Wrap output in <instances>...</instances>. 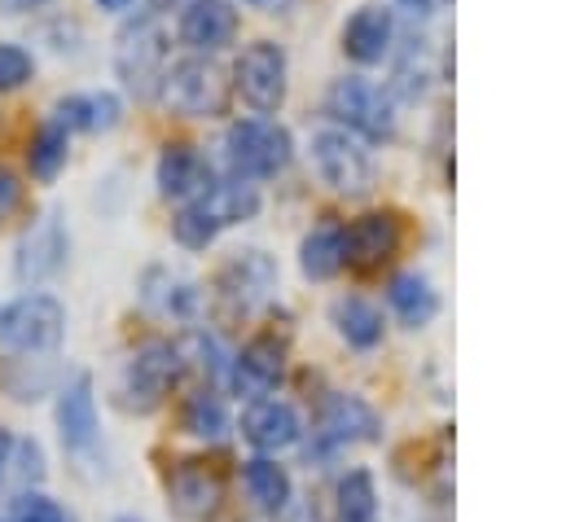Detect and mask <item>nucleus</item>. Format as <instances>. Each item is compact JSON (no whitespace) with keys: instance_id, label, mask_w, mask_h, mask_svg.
I'll list each match as a JSON object with an SVG mask.
<instances>
[{"instance_id":"6","label":"nucleus","mask_w":562,"mask_h":522,"mask_svg":"<svg viewBox=\"0 0 562 522\" xmlns=\"http://www.w3.org/2000/svg\"><path fill=\"white\" fill-rule=\"evenodd\" d=\"M184 373V351L176 342H145L136 347V355L127 360V373H123V395L132 408H154L171 395V386L180 382Z\"/></svg>"},{"instance_id":"12","label":"nucleus","mask_w":562,"mask_h":522,"mask_svg":"<svg viewBox=\"0 0 562 522\" xmlns=\"http://www.w3.org/2000/svg\"><path fill=\"white\" fill-rule=\"evenodd\" d=\"M241 434H246L250 447H259V452L268 456V452L294 447L303 430H299V412H294L285 399L263 395V399H250V404H246V412H241Z\"/></svg>"},{"instance_id":"5","label":"nucleus","mask_w":562,"mask_h":522,"mask_svg":"<svg viewBox=\"0 0 562 522\" xmlns=\"http://www.w3.org/2000/svg\"><path fill=\"white\" fill-rule=\"evenodd\" d=\"M312 167H316V175L334 193H347V197L369 193V184H373V158H369V149L351 132H342V127H321L312 136Z\"/></svg>"},{"instance_id":"20","label":"nucleus","mask_w":562,"mask_h":522,"mask_svg":"<svg viewBox=\"0 0 562 522\" xmlns=\"http://www.w3.org/2000/svg\"><path fill=\"white\" fill-rule=\"evenodd\" d=\"M241 487H246V496L255 500V509L268 513V518L285 513V509H290V496H294L285 465H277L272 456H250V461H241Z\"/></svg>"},{"instance_id":"29","label":"nucleus","mask_w":562,"mask_h":522,"mask_svg":"<svg viewBox=\"0 0 562 522\" xmlns=\"http://www.w3.org/2000/svg\"><path fill=\"white\" fill-rule=\"evenodd\" d=\"M171 232H176V241H180L184 250H206V246L220 237V224H215V215H211L202 202H184V206L176 211V219H171Z\"/></svg>"},{"instance_id":"37","label":"nucleus","mask_w":562,"mask_h":522,"mask_svg":"<svg viewBox=\"0 0 562 522\" xmlns=\"http://www.w3.org/2000/svg\"><path fill=\"white\" fill-rule=\"evenodd\" d=\"M250 4H272V0H250Z\"/></svg>"},{"instance_id":"22","label":"nucleus","mask_w":562,"mask_h":522,"mask_svg":"<svg viewBox=\"0 0 562 522\" xmlns=\"http://www.w3.org/2000/svg\"><path fill=\"white\" fill-rule=\"evenodd\" d=\"M334 325H338L342 342L356 347V351H369V347L382 342V311L360 294H347V298L334 303Z\"/></svg>"},{"instance_id":"31","label":"nucleus","mask_w":562,"mask_h":522,"mask_svg":"<svg viewBox=\"0 0 562 522\" xmlns=\"http://www.w3.org/2000/svg\"><path fill=\"white\" fill-rule=\"evenodd\" d=\"M13 522H70V518L61 513L57 500H48V496H40V491H26V496H18Z\"/></svg>"},{"instance_id":"30","label":"nucleus","mask_w":562,"mask_h":522,"mask_svg":"<svg viewBox=\"0 0 562 522\" xmlns=\"http://www.w3.org/2000/svg\"><path fill=\"white\" fill-rule=\"evenodd\" d=\"M31 70H35V61H31L26 48H18V44H0V92L22 88V83L31 79Z\"/></svg>"},{"instance_id":"2","label":"nucleus","mask_w":562,"mask_h":522,"mask_svg":"<svg viewBox=\"0 0 562 522\" xmlns=\"http://www.w3.org/2000/svg\"><path fill=\"white\" fill-rule=\"evenodd\" d=\"M325 110L334 123H342V132L351 136H369V140H386L395 132V114H391V97L360 79V75H342L329 83V97H325Z\"/></svg>"},{"instance_id":"28","label":"nucleus","mask_w":562,"mask_h":522,"mask_svg":"<svg viewBox=\"0 0 562 522\" xmlns=\"http://www.w3.org/2000/svg\"><path fill=\"white\" fill-rule=\"evenodd\" d=\"M26 162H31V175H35V180H53V175L66 167V127L48 118V123L31 136Z\"/></svg>"},{"instance_id":"10","label":"nucleus","mask_w":562,"mask_h":522,"mask_svg":"<svg viewBox=\"0 0 562 522\" xmlns=\"http://www.w3.org/2000/svg\"><path fill=\"white\" fill-rule=\"evenodd\" d=\"M272 285H277V263H272L263 250H237V254L224 263V272H220V294H224V303L237 307V311L259 307V303L272 294Z\"/></svg>"},{"instance_id":"8","label":"nucleus","mask_w":562,"mask_h":522,"mask_svg":"<svg viewBox=\"0 0 562 522\" xmlns=\"http://www.w3.org/2000/svg\"><path fill=\"white\" fill-rule=\"evenodd\" d=\"M162 57H167V39H162L158 13H145L132 26H123L114 66H119V79L132 92H145L154 79H162Z\"/></svg>"},{"instance_id":"1","label":"nucleus","mask_w":562,"mask_h":522,"mask_svg":"<svg viewBox=\"0 0 562 522\" xmlns=\"http://www.w3.org/2000/svg\"><path fill=\"white\" fill-rule=\"evenodd\" d=\"M158 97L171 114L184 118H215L228 105V79L220 70V61L211 57H180L162 70L158 79Z\"/></svg>"},{"instance_id":"35","label":"nucleus","mask_w":562,"mask_h":522,"mask_svg":"<svg viewBox=\"0 0 562 522\" xmlns=\"http://www.w3.org/2000/svg\"><path fill=\"white\" fill-rule=\"evenodd\" d=\"M35 4H44V0H0L4 13H26V9H35Z\"/></svg>"},{"instance_id":"25","label":"nucleus","mask_w":562,"mask_h":522,"mask_svg":"<svg viewBox=\"0 0 562 522\" xmlns=\"http://www.w3.org/2000/svg\"><path fill=\"white\" fill-rule=\"evenodd\" d=\"M53 123H61L66 132L70 127H79V132H105V127L119 123V97H110V92L66 97V101H57V118Z\"/></svg>"},{"instance_id":"34","label":"nucleus","mask_w":562,"mask_h":522,"mask_svg":"<svg viewBox=\"0 0 562 522\" xmlns=\"http://www.w3.org/2000/svg\"><path fill=\"white\" fill-rule=\"evenodd\" d=\"M9 452H13V434L0 430V478H4V469H9Z\"/></svg>"},{"instance_id":"16","label":"nucleus","mask_w":562,"mask_h":522,"mask_svg":"<svg viewBox=\"0 0 562 522\" xmlns=\"http://www.w3.org/2000/svg\"><path fill=\"white\" fill-rule=\"evenodd\" d=\"M391 39H395V18H391V9H382V4H360V9L347 18V26H342V48H347V57L360 61V66L382 61V57L391 53Z\"/></svg>"},{"instance_id":"14","label":"nucleus","mask_w":562,"mask_h":522,"mask_svg":"<svg viewBox=\"0 0 562 522\" xmlns=\"http://www.w3.org/2000/svg\"><path fill=\"white\" fill-rule=\"evenodd\" d=\"M321 439L329 447L373 443V439H382V421H378V412L360 395H329L321 404Z\"/></svg>"},{"instance_id":"39","label":"nucleus","mask_w":562,"mask_h":522,"mask_svg":"<svg viewBox=\"0 0 562 522\" xmlns=\"http://www.w3.org/2000/svg\"><path fill=\"white\" fill-rule=\"evenodd\" d=\"M0 522H4V518H0Z\"/></svg>"},{"instance_id":"13","label":"nucleus","mask_w":562,"mask_h":522,"mask_svg":"<svg viewBox=\"0 0 562 522\" xmlns=\"http://www.w3.org/2000/svg\"><path fill=\"white\" fill-rule=\"evenodd\" d=\"M61 263H66V228H61V219L48 211V215H40V219L22 232L13 272H18L22 281H44V276H53Z\"/></svg>"},{"instance_id":"26","label":"nucleus","mask_w":562,"mask_h":522,"mask_svg":"<svg viewBox=\"0 0 562 522\" xmlns=\"http://www.w3.org/2000/svg\"><path fill=\"white\" fill-rule=\"evenodd\" d=\"M303 272L312 281H329L334 272H342V224H321L303 237Z\"/></svg>"},{"instance_id":"33","label":"nucleus","mask_w":562,"mask_h":522,"mask_svg":"<svg viewBox=\"0 0 562 522\" xmlns=\"http://www.w3.org/2000/svg\"><path fill=\"white\" fill-rule=\"evenodd\" d=\"M400 4H404L408 13H422V18H430V13H439L448 0H400Z\"/></svg>"},{"instance_id":"24","label":"nucleus","mask_w":562,"mask_h":522,"mask_svg":"<svg viewBox=\"0 0 562 522\" xmlns=\"http://www.w3.org/2000/svg\"><path fill=\"white\" fill-rule=\"evenodd\" d=\"M334 522H378V487L369 469H347L334 487Z\"/></svg>"},{"instance_id":"19","label":"nucleus","mask_w":562,"mask_h":522,"mask_svg":"<svg viewBox=\"0 0 562 522\" xmlns=\"http://www.w3.org/2000/svg\"><path fill=\"white\" fill-rule=\"evenodd\" d=\"M167 496H171V504H176L180 513L202 518V513H211V509L220 504V496H224L220 469L206 465V461H180V465L171 469V478H167Z\"/></svg>"},{"instance_id":"38","label":"nucleus","mask_w":562,"mask_h":522,"mask_svg":"<svg viewBox=\"0 0 562 522\" xmlns=\"http://www.w3.org/2000/svg\"><path fill=\"white\" fill-rule=\"evenodd\" d=\"M119 522H136V518H119Z\"/></svg>"},{"instance_id":"18","label":"nucleus","mask_w":562,"mask_h":522,"mask_svg":"<svg viewBox=\"0 0 562 522\" xmlns=\"http://www.w3.org/2000/svg\"><path fill=\"white\" fill-rule=\"evenodd\" d=\"M57 430H61V443L70 452H88L97 443V399H92V377L88 373L70 377V386L61 390V399H57Z\"/></svg>"},{"instance_id":"23","label":"nucleus","mask_w":562,"mask_h":522,"mask_svg":"<svg viewBox=\"0 0 562 522\" xmlns=\"http://www.w3.org/2000/svg\"><path fill=\"white\" fill-rule=\"evenodd\" d=\"M198 202L215 215L220 228H224V224H241V219H250V215L259 211V193H255V184H246L241 175H233V180H211V189H206Z\"/></svg>"},{"instance_id":"3","label":"nucleus","mask_w":562,"mask_h":522,"mask_svg":"<svg viewBox=\"0 0 562 522\" xmlns=\"http://www.w3.org/2000/svg\"><path fill=\"white\" fill-rule=\"evenodd\" d=\"M224 149H228V167L241 180H263L290 162V132L272 118H237L224 136Z\"/></svg>"},{"instance_id":"4","label":"nucleus","mask_w":562,"mask_h":522,"mask_svg":"<svg viewBox=\"0 0 562 522\" xmlns=\"http://www.w3.org/2000/svg\"><path fill=\"white\" fill-rule=\"evenodd\" d=\"M66 338V307L53 294H22L0 307V347L9 351H53Z\"/></svg>"},{"instance_id":"7","label":"nucleus","mask_w":562,"mask_h":522,"mask_svg":"<svg viewBox=\"0 0 562 522\" xmlns=\"http://www.w3.org/2000/svg\"><path fill=\"white\" fill-rule=\"evenodd\" d=\"M233 88L241 92V101L259 114H272L285 101V53L272 39H255L246 44V53L237 57L233 70Z\"/></svg>"},{"instance_id":"15","label":"nucleus","mask_w":562,"mask_h":522,"mask_svg":"<svg viewBox=\"0 0 562 522\" xmlns=\"http://www.w3.org/2000/svg\"><path fill=\"white\" fill-rule=\"evenodd\" d=\"M237 35V9L228 0H189L180 9V39L198 53H215Z\"/></svg>"},{"instance_id":"11","label":"nucleus","mask_w":562,"mask_h":522,"mask_svg":"<svg viewBox=\"0 0 562 522\" xmlns=\"http://www.w3.org/2000/svg\"><path fill=\"white\" fill-rule=\"evenodd\" d=\"M228 377H233V386L246 390L250 399H263V395L277 390V382L285 377V342L272 338V333L250 338V342L233 355Z\"/></svg>"},{"instance_id":"9","label":"nucleus","mask_w":562,"mask_h":522,"mask_svg":"<svg viewBox=\"0 0 562 522\" xmlns=\"http://www.w3.org/2000/svg\"><path fill=\"white\" fill-rule=\"evenodd\" d=\"M400 241H404L400 219H395L391 211H369V215H360V219H351V224L342 228V268H351V272H373V268H382L386 259H395Z\"/></svg>"},{"instance_id":"17","label":"nucleus","mask_w":562,"mask_h":522,"mask_svg":"<svg viewBox=\"0 0 562 522\" xmlns=\"http://www.w3.org/2000/svg\"><path fill=\"white\" fill-rule=\"evenodd\" d=\"M211 162L193 149V145H167L162 158H158V189L162 197H176V202H198L206 189H211Z\"/></svg>"},{"instance_id":"36","label":"nucleus","mask_w":562,"mask_h":522,"mask_svg":"<svg viewBox=\"0 0 562 522\" xmlns=\"http://www.w3.org/2000/svg\"><path fill=\"white\" fill-rule=\"evenodd\" d=\"M97 4H101V9H114V13H119V9H127L132 0H97Z\"/></svg>"},{"instance_id":"21","label":"nucleus","mask_w":562,"mask_h":522,"mask_svg":"<svg viewBox=\"0 0 562 522\" xmlns=\"http://www.w3.org/2000/svg\"><path fill=\"white\" fill-rule=\"evenodd\" d=\"M386 303H391V311H395L408 329L430 325L435 311H439V294L430 290V281H426L422 272H400V276H391V285H386Z\"/></svg>"},{"instance_id":"32","label":"nucleus","mask_w":562,"mask_h":522,"mask_svg":"<svg viewBox=\"0 0 562 522\" xmlns=\"http://www.w3.org/2000/svg\"><path fill=\"white\" fill-rule=\"evenodd\" d=\"M18 206H22V180H18L9 167H0V224H4Z\"/></svg>"},{"instance_id":"27","label":"nucleus","mask_w":562,"mask_h":522,"mask_svg":"<svg viewBox=\"0 0 562 522\" xmlns=\"http://www.w3.org/2000/svg\"><path fill=\"white\" fill-rule=\"evenodd\" d=\"M180 421H184V430H189L193 439L220 443V439L228 434V412H224V399H220L215 390H193V395L184 399Z\"/></svg>"}]
</instances>
